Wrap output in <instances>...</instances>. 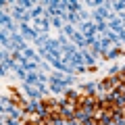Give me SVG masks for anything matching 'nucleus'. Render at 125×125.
Masks as SVG:
<instances>
[{
	"label": "nucleus",
	"mask_w": 125,
	"mask_h": 125,
	"mask_svg": "<svg viewBox=\"0 0 125 125\" xmlns=\"http://www.w3.org/2000/svg\"><path fill=\"white\" fill-rule=\"evenodd\" d=\"M10 100H13V104H17V106H23L21 98H19V94L15 92V90H10Z\"/></svg>",
	"instance_id": "f257e3e1"
}]
</instances>
